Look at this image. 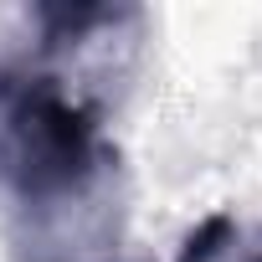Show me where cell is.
<instances>
[{"mask_svg": "<svg viewBox=\"0 0 262 262\" xmlns=\"http://www.w3.org/2000/svg\"><path fill=\"white\" fill-rule=\"evenodd\" d=\"M118 149L98 103H82L36 62L0 67V195L21 262H82L113 236Z\"/></svg>", "mask_w": 262, "mask_h": 262, "instance_id": "6da1fadb", "label": "cell"}, {"mask_svg": "<svg viewBox=\"0 0 262 262\" xmlns=\"http://www.w3.org/2000/svg\"><path fill=\"white\" fill-rule=\"evenodd\" d=\"M247 262H262V247H257V252H252V257H247Z\"/></svg>", "mask_w": 262, "mask_h": 262, "instance_id": "7a4b0ae2", "label": "cell"}]
</instances>
